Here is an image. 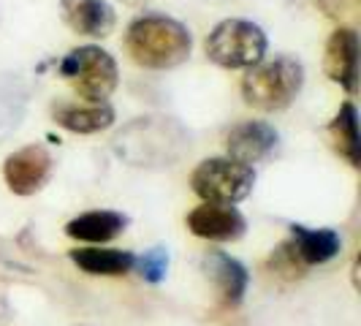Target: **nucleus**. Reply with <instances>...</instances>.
Returning a JSON list of instances; mask_svg holds the SVG:
<instances>
[{"label": "nucleus", "instance_id": "1", "mask_svg": "<svg viewBox=\"0 0 361 326\" xmlns=\"http://www.w3.org/2000/svg\"><path fill=\"white\" fill-rule=\"evenodd\" d=\"M126 49L136 66L149 71H169L190 57L193 36L177 19L145 14L128 25Z\"/></svg>", "mask_w": 361, "mask_h": 326}, {"label": "nucleus", "instance_id": "2", "mask_svg": "<svg viewBox=\"0 0 361 326\" xmlns=\"http://www.w3.org/2000/svg\"><path fill=\"white\" fill-rule=\"evenodd\" d=\"M188 147L180 123L166 117H142L114 136V152L130 166H174Z\"/></svg>", "mask_w": 361, "mask_h": 326}, {"label": "nucleus", "instance_id": "3", "mask_svg": "<svg viewBox=\"0 0 361 326\" xmlns=\"http://www.w3.org/2000/svg\"><path fill=\"white\" fill-rule=\"evenodd\" d=\"M305 85V66L290 57L277 54L250 66L242 76V98L258 111H283L293 104Z\"/></svg>", "mask_w": 361, "mask_h": 326}, {"label": "nucleus", "instance_id": "4", "mask_svg": "<svg viewBox=\"0 0 361 326\" xmlns=\"http://www.w3.org/2000/svg\"><path fill=\"white\" fill-rule=\"evenodd\" d=\"M207 57L228 71L250 68L267 54V33L247 19H223L204 41Z\"/></svg>", "mask_w": 361, "mask_h": 326}, {"label": "nucleus", "instance_id": "5", "mask_svg": "<svg viewBox=\"0 0 361 326\" xmlns=\"http://www.w3.org/2000/svg\"><path fill=\"white\" fill-rule=\"evenodd\" d=\"M60 76L73 85V92L85 98V104H104L117 90L120 73L114 57L101 47H79L60 60Z\"/></svg>", "mask_w": 361, "mask_h": 326}, {"label": "nucleus", "instance_id": "6", "mask_svg": "<svg viewBox=\"0 0 361 326\" xmlns=\"http://www.w3.org/2000/svg\"><path fill=\"white\" fill-rule=\"evenodd\" d=\"M255 185L253 166L234 158H207L190 174V188L199 199L209 204H236L247 199Z\"/></svg>", "mask_w": 361, "mask_h": 326}, {"label": "nucleus", "instance_id": "7", "mask_svg": "<svg viewBox=\"0 0 361 326\" xmlns=\"http://www.w3.org/2000/svg\"><path fill=\"white\" fill-rule=\"evenodd\" d=\"M54 161L44 145H27L11 152L3 163V180L11 193L17 196H33L38 193L49 177H52Z\"/></svg>", "mask_w": 361, "mask_h": 326}, {"label": "nucleus", "instance_id": "8", "mask_svg": "<svg viewBox=\"0 0 361 326\" xmlns=\"http://www.w3.org/2000/svg\"><path fill=\"white\" fill-rule=\"evenodd\" d=\"M188 229L199 239L236 242L247 231V220L231 204H209V201H204L201 207L188 212Z\"/></svg>", "mask_w": 361, "mask_h": 326}, {"label": "nucleus", "instance_id": "9", "mask_svg": "<svg viewBox=\"0 0 361 326\" xmlns=\"http://www.w3.org/2000/svg\"><path fill=\"white\" fill-rule=\"evenodd\" d=\"M326 76L350 95L359 92V36L353 28H337L326 41Z\"/></svg>", "mask_w": 361, "mask_h": 326}, {"label": "nucleus", "instance_id": "10", "mask_svg": "<svg viewBox=\"0 0 361 326\" xmlns=\"http://www.w3.org/2000/svg\"><path fill=\"white\" fill-rule=\"evenodd\" d=\"M280 142V133L269 126V123H261V120H245V123H236L228 133H226V150H228V158H234L239 163H253L269 158L274 152V147Z\"/></svg>", "mask_w": 361, "mask_h": 326}, {"label": "nucleus", "instance_id": "11", "mask_svg": "<svg viewBox=\"0 0 361 326\" xmlns=\"http://www.w3.org/2000/svg\"><path fill=\"white\" fill-rule=\"evenodd\" d=\"M201 267L207 272V277L215 283L223 305H228V308L242 305L247 286H250V272L239 258L223 253V250H207L201 258Z\"/></svg>", "mask_w": 361, "mask_h": 326}, {"label": "nucleus", "instance_id": "12", "mask_svg": "<svg viewBox=\"0 0 361 326\" xmlns=\"http://www.w3.org/2000/svg\"><path fill=\"white\" fill-rule=\"evenodd\" d=\"M60 11L63 22L79 36L106 38L117 25V14L106 0H63Z\"/></svg>", "mask_w": 361, "mask_h": 326}, {"label": "nucleus", "instance_id": "13", "mask_svg": "<svg viewBox=\"0 0 361 326\" xmlns=\"http://www.w3.org/2000/svg\"><path fill=\"white\" fill-rule=\"evenodd\" d=\"M288 229L296 255L302 258L305 267L329 264L343 250V239L334 229H307V226H299V223H290Z\"/></svg>", "mask_w": 361, "mask_h": 326}, {"label": "nucleus", "instance_id": "14", "mask_svg": "<svg viewBox=\"0 0 361 326\" xmlns=\"http://www.w3.org/2000/svg\"><path fill=\"white\" fill-rule=\"evenodd\" d=\"M54 123L71 133H101L114 126V109L104 104H54Z\"/></svg>", "mask_w": 361, "mask_h": 326}, {"label": "nucleus", "instance_id": "15", "mask_svg": "<svg viewBox=\"0 0 361 326\" xmlns=\"http://www.w3.org/2000/svg\"><path fill=\"white\" fill-rule=\"evenodd\" d=\"M128 217L123 212L114 210H92L85 215L73 217L66 226V234L76 239V242H92V245H104L111 242L114 236H120L126 231Z\"/></svg>", "mask_w": 361, "mask_h": 326}, {"label": "nucleus", "instance_id": "16", "mask_svg": "<svg viewBox=\"0 0 361 326\" xmlns=\"http://www.w3.org/2000/svg\"><path fill=\"white\" fill-rule=\"evenodd\" d=\"M68 258L82 272L95 277H120L136 267V255L117 248H73L68 250Z\"/></svg>", "mask_w": 361, "mask_h": 326}, {"label": "nucleus", "instance_id": "17", "mask_svg": "<svg viewBox=\"0 0 361 326\" xmlns=\"http://www.w3.org/2000/svg\"><path fill=\"white\" fill-rule=\"evenodd\" d=\"M331 142L337 147V152L343 155L345 161L350 163L353 169L361 166V133H359V111L353 107V101H345L337 117L329 126Z\"/></svg>", "mask_w": 361, "mask_h": 326}, {"label": "nucleus", "instance_id": "18", "mask_svg": "<svg viewBox=\"0 0 361 326\" xmlns=\"http://www.w3.org/2000/svg\"><path fill=\"white\" fill-rule=\"evenodd\" d=\"M136 267H139V274L145 283H152V286L163 283L166 272H169V248L155 245V248L145 250L142 258H136Z\"/></svg>", "mask_w": 361, "mask_h": 326}, {"label": "nucleus", "instance_id": "19", "mask_svg": "<svg viewBox=\"0 0 361 326\" xmlns=\"http://www.w3.org/2000/svg\"><path fill=\"white\" fill-rule=\"evenodd\" d=\"M269 270L277 272V274H283V277H302L305 274V264H302V258L296 255V248H293V242H283L274 253L269 255Z\"/></svg>", "mask_w": 361, "mask_h": 326}]
</instances>
